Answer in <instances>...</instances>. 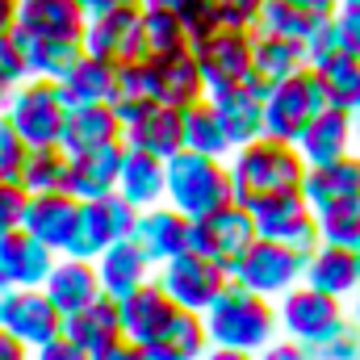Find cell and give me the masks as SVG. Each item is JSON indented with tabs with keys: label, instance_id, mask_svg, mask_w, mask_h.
Listing matches in <instances>:
<instances>
[{
	"label": "cell",
	"instance_id": "obj_1",
	"mask_svg": "<svg viewBox=\"0 0 360 360\" xmlns=\"http://www.w3.org/2000/svg\"><path fill=\"white\" fill-rule=\"evenodd\" d=\"M226 168H231V193L239 205H256L264 197H276V193H293L302 188V176H306V160L293 143L285 139H272V134H260L243 147H235L226 155Z\"/></svg>",
	"mask_w": 360,
	"mask_h": 360
},
{
	"label": "cell",
	"instance_id": "obj_2",
	"mask_svg": "<svg viewBox=\"0 0 360 360\" xmlns=\"http://www.w3.org/2000/svg\"><path fill=\"white\" fill-rule=\"evenodd\" d=\"M201 319H205L210 344H218V348L260 352V348H269L272 340L281 335L276 302L264 297V293H252V289L239 285V281H231V285L210 302V310H205Z\"/></svg>",
	"mask_w": 360,
	"mask_h": 360
},
{
	"label": "cell",
	"instance_id": "obj_3",
	"mask_svg": "<svg viewBox=\"0 0 360 360\" xmlns=\"http://www.w3.org/2000/svg\"><path fill=\"white\" fill-rule=\"evenodd\" d=\"M164 172H168L164 201L176 205L184 218H205L218 205L235 201V193H231V168L218 155H197V151L180 147L176 155L164 164Z\"/></svg>",
	"mask_w": 360,
	"mask_h": 360
},
{
	"label": "cell",
	"instance_id": "obj_4",
	"mask_svg": "<svg viewBox=\"0 0 360 360\" xmlns=\"http://www.w3.org/2000/svg\"><path fill=\"white\" fill-rule=\"evenodd\" d=\"M68 109H72V105H68V96L59 92L55 80L25 76L17 89L8 92L4 117H8L13 130L25 139V147H51V143H59V134H63Z\"/></svg>",
	"mask_w": 360,
	"mask_h": 360
},
{
	"label": "cell",
	"instance_id": "obj_5",
	"mask_svg": "<svg viewBox=\"0 0 360 360\" xmlns=\"http://www.w3.org/2000/svg\"><path fill=\"white\" fill-rule=\"evenodd\" d=\"M252 243H256V218L239 201H226V205H218L205 218H188V243H184V252H205L226 272L239 264V256Z\"/></svg>",
	"mask_w": 360,
	"mask_h": 360
},
{
	"label": "cell",
	"instance_id": "obj_6",
	"mask_svg": "<svg viewBox=\"0 0 360 360\" xmlns=\"http://www.w3.org/2000/svg\"><path fill=\"white\" fill-rule=\"evenodd\" d=\"M134 218H139V210H134L117 188L105 193V197H96V201H80L76 231H72V239H68V248H63L59 256H84V260H96L109 243L130 239Z\"/></svg>",
	"mask_w": 360,
	"mask_h": 360
},
{
	"label": "cell",
	"instance_id": "obj_7",
	"mask_svg": "<svg viewBox=\"0 0 360 360\" xmlns=\"http://www.w3.org/2000/svg\"><path fill=\"white\" fill-rule=\"evenodd\" d=\"M155 281L164 285V293L176 302L180 310L205 314L210 302L231 285V272L222 269L214 256H205V252H176L172 260H164L155 269Z\"/></svg>",
	"mask_w": 360,
	"mask_h": 360
},
{
	"label": "cell",
	"instance_id": "obj_8",
	"mask_svg": "<svg viewBox=\"0 0 360 360\" xmlns=\"http://www.w3.org/2000/svg\"><path fill=\"white\" fill-rule=\"evenodd\" d=\"M323 105H327V96H323L319 72H314V68L293 72L289 80L264 89V134L293 143V139L302 134V126H306Z\"/></svg>",
	"mask_w": 360,
	"mask_h": 360
},
{
	"label": "cell",
	"instance_id": "obj_9",
	"mask_svg": "<svg viewBox=\"0 0 360 360\" xmlns=\"http://www.w3.org/2000/svg\"><path fill=\"white\" fill-rule=\"evenodd\" d=\"M252 218H256V235L260 239H276L302 256H310L323 235H319V218H314V205L306 201L302 188L293 193H276V197H264L252 205Z\"/></svg>",
	"mask_w": 360,
	"mask_h": 360
},
{
	"label": "cell",
	"instance_id": "obj_10",
	"mask_svg": "<svg viewBox=\"0 0 360 360\" xmlns=\"http://www.w3.org/2000/svg\"><path fill=\"white\" fill-rule=\"evenodd\" d=\"M302 272H306V256L302 252H293V248H285V243H276V239H260L256 235V243L239 256V264L231 269V281H239V285H248L252 293H264V297H281L285 289H293L297 281H302Z\"/></svg>",
	"mask_w": 360,
	"mask_h": 360
},
{
	"label": "cell",
	"instance_id": "obj_11",
	"mask_svg": "<svg viewBox=\"0 0 360 360\" xmlns=\"http://www.w3.org/2000/svg\"><path fill=\"white\" fill-rule=\"evenodd\" d=\"M188 51H193V59L201 68V80H205L210 92L239 84V80H252V30L218 25L205 38L188 42Z\"/></svg>",
	"mask_w": 360,
	"mask_h": 360
},
{
	"label": "cell",
	"instance_id": "obj_12",
	"mask_svg": "<svg viewBox=\"0 0 360 360\" xmlns=\"http://www.w3.org/2000/svg\"><path fill=\"white\" fill-rule=\"evenodd\" d=\"M344 314H348V310H344V297H331V293H323V289H314V285H306V281H297L293 289H285V293L276 297V323H281V331H285L289 340H297V344L319 340V335H323L327 327H335Z\"/></svg>",
	"mask_w": 360,
	"mask_h": 360
},
{
	"label": "cell",
	"instance_id": "obj_13",
	"mask_svg": "<svg viewBox=\"0 0 360 360\" xmlns=\"http://www.w3.org/2000/svg\"><path fill=\"white\" fill-rule=\"evenodd\" d=\"M0 327L21 344L38 348L63 331V314L55 310L42 285H17V289H0Z\"/></svg>",
	"mask_w": 360,
	"mask_h": 360
},
{
	"label": "cell",
	"instance_id": "obj_14",
	"mask_svg": "<svg viewBox=\"0 0 360 360\" xmlns=\"http://www.w3.org/2000/svg\"><path fill=\"white\" fill-rule=\"evenodd\" d=\"M84 51L109 63H134L147 59L143 46V4H126V8H109L96 13L84 25Z\"/></svg>",
	"mask_w": 360,
	"mask_h": 360
},
{
	"label": "cell",
	"instance_id": "obj_15",
	"mask_svg": "<svg viewBox=\"0 0 360 360\" xmlns=\"http://www.w3.org/2000/svg\"><path fill=\"white\" fill-rule=\"evenodd\" d=\"M210 105L231 139V151L264 134V89L260 84H252V80L226 84V89L210 92Z\"/></svg>",
	"mask_w": 360,
	"mask_h": 360
},
{
	"label": "cell",
	"instance_id": "obj_16",
	"mask_svg": "<svg viewBox=\"0 0 360 360\" xmlns=\"http://www.w3.org/2000/svg\"><path fill=\"white\" fill-rule=\"evenodd\" d=\"M130 243L160 269L164 260H172L176 252H184V243H188V218L180 214L176 205H168V201L147 205V210H139V218H134Z\"/></svg>",
	"mask_w": 360,
	"mask_h": 360
},
{
	"label": "cell",
	"instance_id": "obj_17",
	"mask_svg": "<svg viewBox=\"0 0 360 360\" xmlns=\"http://www.w3.org/2000/svg\"><path fill=\"white\" fill-rule=\"evenodd\" d=\"M76 214H80V197H72L68 188H46V193H30L21 226L51 252H63L76 231Z\"/></svg>",
	"mask_w": 360,
	"mask_h": 360
},
{
	"label": "cell",
	"instance_id": "obj_18",
	"mask_svg": "<svg viewBox=\"0 0 360 360\" xmlns=\"http://www.w3.org/2000/svg\"><path fill=\"white\" fill-rule=\"evenodd\" d=\"M117 314H122V335H126L130 344H151V340L164 331V323L176 314V302L164 293V285H160L155 272H151L139 289H130V293L117 302Z\"/></svg>",
	"mask_w": 360,
	"mask_h": 360
},
{
	"label": "cell",
	"instance_id": "obj_19",
	"mask_svg": "<svg viewBox=\"0 0 360 360\" xmlns=\"http://www.w3.org/2000/svg\"><path fill=\"white\" fill-rule=\"evenodd\" d=\"M122 155H126L122 139L68 155V193L80 197V201H96V197L113 193L117 176H122Z\"/></svg>",
	"mask_w": 360,
	"mask_h": 360
},
{
	"label": "cell",
	"instance_id": "obj_20",
	"mask_svg": "<svg viewBox=\"0 0 360 360\" xmlns=\"http://www.w3.org/2000/svg\"><path fill=\"white\" fill-rule=\"evenodd\" d=\"M122 143L134 147V151H147V155L172 160L180 147H184V134H180V109L164 105V101L143 105V109L122 126Z\"/></svg>",
	"mask_w": 360,
	"mask_h": 360
},
{
	"label": "cell",
	"instance_id": "obj_21",
	"mask_svg": "<svg viewBox=\"0 0 360 360\" xmlns=\"http://www.w3.org/2000/svg\"><path fill=\"white\" fill-rule=\"evenodd\" d=\"M89 13L80 0H21L17 8V38H76L84 42Z\"/></svg>",
	"mask_w": 360,
	"mask_h": 360
},
{
	"label": "cell",
	"instance_id": "obj_22",
	"mask_svg": "<svg viewBox=\"0 0 360 360\" xmlns=\"http://www.w3.org/2000/svg\"><path fill=\"white\" fill-rule=\"evenodd\" d=\"M59 252H51L46 243H38L25 226L0 235V289H17V285H42L46 272L55 264Z\"/></svg>",
	"mask_w": 360,
	"mask_h": 360
},
{
	"label": "cell",
	"instance_id": "obj_23",
	"mask_svg": "<svg viewBox=\"0 0 360 360\" xmlns=\"http://www.w3.org/2000/svg\"><path fill=\"white\" fill-rule=\"evenodd\" d=\"M46 297L55 302L59 314H76L80 306H89L101 297V276H96V260L84 256H55V264L42 281Z\"/></svg>",
	"mask_w": 360,
	"mask_h": 360
},
{
	"label": "cell",
	"instance_id": "obj_24",
	"mask_svg": "<svg viewBox=\"0 0 360 360\" xmlns=\"http://www.w3.org/2000/svg\"><path fill=\"white\" fill-rule=\"evenodd\" d=\"M306 285L331 293V297H352L360 289V252L356 248H340V243H319L310 256H306V272H302Z\"/></svg>",
	"mask_w": 360,
	"mask_h": 360
},
{
	"label": "cell",
	"instance_id": "obj_25",
	"mask_svg": "<svg viewBox=\"0 0 360 360\" xmlns=\"http://www.w3.org/2000/svg\"><path fill=\"white\" fill-rule=\"evenodd\" d=\"M293 147L302 151L306 164H327V160L348 155V151H352V113L323 105V109L302 126V134L293 139Z\"/></svg>",
	"mask_w": 360,
	"mask_h": 360
},
{
	"label": "cell",
	"instance_id": "obj_26",
	"mask_svg": "<svg viewBox=\"0 0 360 360\" xmlns=\"http://www.w3.org/2000/svg\"><path fill=\"white\" fill-rule=\"evenodd\" d=\"M143 360H201L210 348V331H205V319L197 310H180L164 323V331L151 340V344H139Z\"/></svg>",
	"mask_w": 360,
	"mask_h": 360
},
{
	"label": "cell",
	"instance_id": "obj_27",
	"mask_svg": "<svg viewBox=\"0 0 360 360\" xmlns=\"http://www.w3.org/2000/svg\"><path fill=\"white\" fill-rule=\"evenodd\" d=\"M63 335H68L72 344H80L89 356L105 352L109 344L122 340V314H117V302L101 293L96 302L80 306L76 314H63Z\"/></svg>",
	"mask_w": 360,
	"mask_h": 360
},
{
	"label": "cell",
	"instance_id": "obj_28",
	"mask_svg": "<svg viewBox=\"0 0 360 360\" xmlns=\"http://www.w3.org/2000/svg\"><path fill=\"white\" fill-rule=\"evenodd\" d=\"M151 63V80H155V101L184 109L201 96H210L205 80H201V68L193 59V51H176V55H164V59H147Z\"/></svg>",
	"mask_w": 360,
	"mask_h": 360
},
{
	"label": "cell",
	"instance_id": "obj_29",
	"mask_svg": "<svg viewBox=\"0 0 360 360\" xmlns=\"http://www.w3.org/2000/svg\"><path fill=\"white\" fill-rule=\"evenodd\" d=\"M302 68H306V46L297 38H281V34L252 30V84L272 89V84L289 80Z\"/></svg>",
	"mask_w": 360,
	"mask_h": 360
},
{
	"label": "cell",
	"instance_id": "obj_30",
	"mask_svg": "<svg viewBox=\"0 0 360 360\" xmlns=\"http://www.w3.org/2000/svg\"><path fill=\"white\" fill-rule=\"evenodd\" d=\"M302 193L314 210L323 205H335L344 197H356L360 193V155L348 151L340 160H327V164H306V176H302Z\"/></svg>",
	"mask_w": 360,
	"mask_h": 360
},
{
	"label": "cell",
	"instance_id": "obj_31",
	"mask_svg": "<svg viewBox=\"0 0 360 360\" xmlns=\"http://www.w3.org/2000/svg\"><path fill=\"white\" fill-rule=\"evenodd\" d=\"M151 272H155V264H151V260L130 243V239H117V243H109V248L96 256L101 293H105V297H113V302H122L130 289H139Z\"/></svg>",
	"mask_w": 360,
	"mask_h": 360
},
{
	"label": "cell",
	"instance_id": "obj_32",
	"mask_svg": "<svg viewBox=\"0 0 360 360\" xmlns=\"http://www.w3.org/2000/svg\"><path fill=\"white\" fill-rule=\"evenodd\" d=\"M117 139H122V122H117L113 105L101 101V105H72L68 109L59 147L68 155H76V151H89V147H101V143H117Z\"/></svg>",
	"mask_w": 360,
	"mask_h": 360
},
{
	"label": "cell",
	"instance_id": "obj_33",
	"mask_svg": "<svg viewBox=\"0 0 360 360\" xmlns=\"http://www.w3.org/2000/svg\"><path fill=\"white\" fill-rule=\"evenodd\" d=\"M164 164H168V160H160V155H147V151L126 147V155H122V176H117V193H122L134 210L160 205V201H164V184H168Z\"/></svg>",
	"mask_w": 360,
	"mask_h": 360
},
{
	"label": "cell",
	"instance_id": "obj_34",
	"mask_svg": "<svg viewBox=\"0 0 360 360\" xmlns=\"http://www.w3.org/2000/svg\"><path fill=\"white\" fill-rule=\"evenodd\" d=\"M113 76H117V63L109 59H96V55H80L55 84L68 96V105H101L113 96Z\"/></svg>",
	"mask_w": 360,
	"mask_h": 360
},
{
	"label": "cell",
	"instance_id": "obj_35",
	"mask_svg": "<svg viewBox=\"0 0 360 360\" xmlns=\"http://www.w3.org/2000/svg\"><path fill=\"white\" fill-rule=\"evenodd\" d=\"M180 134H184V151L218 155V160L231 155V139H226V130H222L210 96H201V101H193V105L180 109Z\"/></svg>",
	"mask_w": 360,
	"mask_h": 360
},
{
	"label": "cell",
	"instance_id": "obj_36",
	"mask_svg": "<svg viewBox=\"0 0 360 360\" xmlns=\"http://www.w3.org/2000/svg\"><path fill=\"white\" fill-rule=\"evenodd\" d=\"M17 46L25 55V72L42 76V80H59L84 55V42H76V38H17Z\"/></svg>",
	"mask_w": 360,
	"mask_h": 360
},
{
	"label": "cell",
	"instance_id": "obj_37",
	"mask_svg": "<svg viewBox=\"0 0 360 360\" xmlns=\"http://www.w3.org/2000/svg\"><path fill=\"white\" fill-rule=\"evenodd\" d=\"M155 101V80H151V63L147 59H134V63H117V76H113V96H109V105H113V113H117V122L126 126L143 105H151Z\"/></svg>",
	"mask_w": 360,
	"mask_h": 360
},
{
	"label": "cell",
	"instance_id": "obj_38",
	"mask_svg": "<svg viewBox=\"0 0 360 360\" xmlns=\"http://www.w3.org/2000/svg\"><path fill=\"white\" fill-rule=\"evenodd\" d=\"M17 180L25 184V193L68 188V151L59 143H51V147H25V160L17 168Z\"/></svg>",
	"mask_w": 360,
	"mask_h": 360
},
{
	"label": "cell",
	"instance_id": "obj_39",
	"mask_svg": "<svg viewBox=\"0 0 360 360\" xmlns=\"http://www.w3.org/2000/svg\"><path fill=\"white\" fill-rule=\"evenodd\" d=\"M143 46H147V59H164V55L188 51V30H184V21L176 13L143 4Z\"/></svg>",
	"mask_w": 360,
	"mask_h": 360
},
{
	"label": "cell",
	"instance_id": "obj_40",
	"mask_svg": "<svg viewBox=\"0 0 360 360\" xmlns=\"http://www.w3.org/2000/svg\"><path fill=\"white\" fill-rule=\"evenodd\" d=\"M319 80H323V96L331 109H344V113H356L360 109V55H344L327 68H314Z\"/></svg>",
	"mask_w": 360,
	"mask_h": 360
},
{
	"label": "cell",
	"instance_id": "obj_41",
	"mask_svg": "<svg viewBox=\"0 0 360 360\" xmlns=\"http://www.w3.org/2000/svg\"><path fill=\"white\" fill-rule=\"evenodd\" d=\"M302 46H306V68H327V63H335V59H344V55H356V46H352V38H348V30H344L340 13L314 21V30L306 34Z\"/></svg>",
	"mask_w": 360,
	"mask_h": 360
},
{
	"label": "cell",
	"instance_id": "obj_42",
	"mask_svg": "<svg viewBox=\"0 0 360 360\" xmlns=\"http://www.w3.org/2000/svg\"><path fill=\"white\" fill-rule=\"evenodd\" d=\"M314 218H319L323 243H340V248H356L360 252V193L335 201V205L314 210Z\"/></svg>",
	"mask_w": 360,
	"mask_h": 360
},
{
	"label": "cell",
	"instance_id": "obj_43",
	"mask_svg": "<svg viewBox=\"0 0 360 360\" xmlns=\"http://www.w3.org/2000/svg\"><path fill=\"white\" fill-rule=\"evenodd\" d=\"M314 21H319V17L302 13L293 0H264V4H260V17H256V25H252V30H260V34H281V38H297V42H306V34L314 30Z\"/></svg>",
	"mask_w": 360,
	"mask_h": 360
},
{
	"label": "cell",
	"instance_id": "obj_44",
	"mask_svg": "<svg viewBox=\"0 0 360 360\" xmlns=\"http://www.w3.org/2000/svg\"><path fill=\"white\" fill-rule=\"evenodd\" d=\"M314 360H360V323L352 314H344L335 327H327L319 340L306 344Z\"/></svg>",
	"mask_w": 360,
	"mask_h": 360
},
{
	"label": "cell",
	"instance_id": "obj_45",
	"mask_svg": "<svg viewBox=\"0 0 360 360\" xmlns=\"http://www.w3.org/2000/svg\"><path fill=\"white\" fill-rule=\"evenodd\" d=\"M143 4H155V8L176 13L180 21H184V30H188V42H197V38H205L210 30H218V25H222V21H218L214 0H143Z\"/></svg>",
	"mask_w": 360,
	"mask_h": 360
},
{
	"label": "cell",
	"instance_id": "obj_46",
	"mask_svg": "<svg viewBox=\"0 0 360 360\" xmlns=\"http://www.w3.org/2000/svg\"><path fill=\"white\" fill-rule=\"evenodd\" d=\"M25 205H30L25 184H21V180H0V235H8V231L21 226Z\"/></svg>",
	"mask_w": 360,
	"mask_h": 360
},
{
	"label": "cell",
	"instance_id": "obj_47",
	"mask_svg": "<svg viewBox=\"0 0 360 360\" xmlns=\"http://www.w3.org/2000/svg\"><path fill=\"white\" fill-rule=\"evenodd\" d=\"M25 160V139L13 130V122L0 113V176L4 180H17V168Z\"/></svg>",
	"mask_w": 360,
	"mask_h": 360
},
{
	"label": "cell",
	"instance_id": "obj_48",
	"mask_svg": "<svg viewBox=\"0 0 360 360\" xmlns=\"http://www.w3.org/2000/svg\"><path fill=\"white\" fill-rule=\"evenodd\" d=\"M25 76L30 72H25V55H21L17 38L13 34H0V89H17Z\"/></svg>",
	"mask_w": 360,
	"mask_h": 360
},
{
	"label": "cell",
	"instance_id": "obj_49",
	"mask_svg": "<svg viewBox=\"0 0 360 360\" xmlns=\"http://www.w3.org/2000/svg\"><path fill=\"white\" fill-rule=\"evenodd\" d=\"M260 4H264V0H214L218 21H222V25H235V30H252L256 17H260Z\"/></svg>",
	"mask_w": 360,
	"mask_h": 360
},
{
	"label": "cell",
	"instance_id": "obj_50",
	"mask_svg": "<svg viewBox=\"0 0 360 360\" xmlns=\"http://www.w3.org/2000/svg\"><path fill=\"white\" fill-rule=\"evenodd\" d=\"M30 360H92V356L80 348V344H72V340L59 331V335H51L46 344H38V348L30 352Z\"/></svg>",
	"mask_w": 360,
	"mask_h": 360
},
{
	"label": "cell",
	"instance_id": "obj_51",
	"mask_svg": "<svg viewBox=\"0 0 360 360\" xmlns=\"http://www.w3.org/2000/svg\"><path fill=\"white\" fill-rule=\"evenodd\" d=\"M256 360H314V356H310L306 344H297V340H289V335H276L269 348L256 352Z\"/></svg>",
	"mask_w": 360,
	"mask_h": 360
},
{
	"label": "cell",
	"instance_id": "obj_52",
	"mask_svg": "<svg viewBox=\"0 0 360 360\" xmlns=\"http://www.w3.org/2000/svg\"><path fill=\"white\" fill-rule=\"evenodd\" d=\"M92 360H143V348H139V344H130V340L122 335L117 344H109L105 352H96Z\"/></svg>",
	"mask_w": 360,
	"mask_h": 360
},
{
	"label": "cell",
	"instance_id": "obj_53",
	"mask_svg": "<svg viewBox=\"0 0 360 360\" xmlns=\"http://www.w3.org/2000/svg\"><path fill=\"white\" fill-rule=\"evenodd\" d=\"M30 344H21L17 335H8L4 327H0V360H30Z\"/></svg>",
	"mask_w": 360,
	"mask_h": 360
},
{
	"label": "cell",
	"instance_id": "obj_54",
	"mask_svg": "<svg viewBox=\"0 0 360 360\" xmlns=\"http://www.w3.org/2000/svg\"><path fill=\"white\" fill-rule=\"evenodd\" d=\"M293 4H297L302 13L319 17V21H323V17H331V13H340V0H293Z\"/></svg>",
	"mask_w": 360,
	"mask_h": 360
},
{
	"label": "cell",
	"instance_id": "obj_55",
	"mask_svg": "<svg viewBox=\"0 0 360 360\" xmlns=\"http://www.w3.org/2000/svg\"><path fill=\"white\" fill-rule=\"evenodd\" d=\"M201 360H256V352H243V348H218V344H210Z\"/></svg>",
	"mask_w": 360,
	"mask_h": 360
},
{
	"label": "cell",
	"instance_id": "obj_56",
	"mask_svg": "<svg viewBox=\"0 0 360 360\" xmlns=\"http://www.w3.org/2000/svg\"><path fill=\"white\" fill-rule=\"evenodd\" d=\"M126 4H143V0H80V8L96 17V13H109V8H126Z\"/></svg>",
	"mask_w": 360,
	"mask_h": 360
},
{
	"label": "cell",
	"instance_id": "obj_57",
	"mask_svg": "<svg viewBox=\"0 0 360 360\" xmlns=\"http://www.w3.org/2000/svg\"><path fill=\"white\" fill-rule=\"evenodd\" d=\"M17 8H21V0H0V34L17 30Z\"/></svg>",
	"mask_w": 360,
	"mask_h": 360
},
{
	"label": "cell",
	"instance_id": "obj_58",
	"mask_svg": "<svg viewBox=\"0 0 360 360\" xmlns=\"http://www.w3.org/2000/svg\"><path fill=\"white\" fill-rule=\"evenodd\" d=\"M352 151L360 155V109L352 113Z\"/></svg>",
	"mask_w": 360,
	"mask_h": 360
},
{
	"label": "cell",
	"instance_id": "obj_59",
	"mask_svg": "<svg viewBox=\"0 0 360 360\" xmlns=\"http://www.w3.org/2000/svg\"><path fill=\"white\" fill-rule=\"evenodd\" d=\"M348 314H352V319H356V323H360V289H356V293H352V306H348Z\"/></svg>",
	"mask_w": 360,
	"mask_h": 360
},
{
	"label": "cell",
	"instance_id": "obj_60",
	"mask_svg": "<svg viewBox=\"0 0 360 360\" xmlns=\"http://www.w3.org/2000/svg\"><path fill=\"white\" fill-rule=\"evenodd\" d=\"M8 92H13V89H0V113L8 109Z\"/></svg>",
	"mask_w": 360,
	"mask_h": 360
},
{
	"label": "cell",
	"instance_id": "obj_61",
	"mask_svg": "<svg viewBox=\"0 0 360 360\" xmlns=\"http://www.w3.org/2000/svg\"><path fill=\"white\" fill-rule=\"evenodd\" d=\"M340 8H360V0H340Z\"/></svg>",
	"mask_w": 360,
	"mask_h": 360
},
{
	"label": "cell",
	"instance_id": "obj_62",
	"mask_svg": "<svg viewBox=\"0 0 360 360\" xmlns=\"http://www.w3.org/2000/svg\"><path fill=\"white\" fill-rule=\"evenodd\" d=\"M0 180H4V176H0Z\"/></svg>",
	"mask_w": 360,
	"mask_h": 360
}]
</instances>
